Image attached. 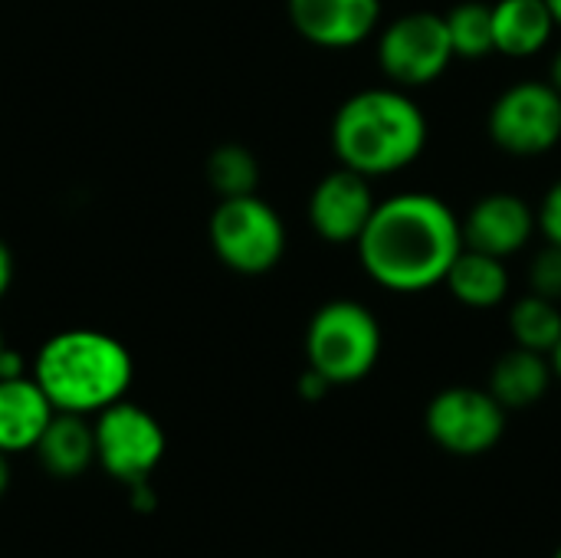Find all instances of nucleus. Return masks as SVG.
I'll list each match as a JSON object with an SVG mask.
<instances>
[{
	"instance_id": "nucleus-15",
	"label": "nucleus",
	"mask_w": 561,
	"mask_h": 558,
	"mask_svg": "<svg viewBox=\"0 0 561 558\" xmlns=\"http://www.w3.org/2000/svg\"><path fill=\"white\" fill-rule=\"evenodd\" d=\"M33 454L53 477H82L95 464V431L85 421V414L56 411Z\"/></svg>"
},
{
	"instance_id": "nucleus-4",
	"label": "nucleus",
	"mask_w": 561,
	"mask_h": 558,
	"mask_svg": "<svg viewBox=\"0 0 561 558\" xmlns=\"http://www.w3.org/2000/svg\"><path fill=\"white\" fill-rule=\"evenodd\" d=\"M381 322L355 299H332L316 309L306 329V362L335 385L368 378L381 358Z\"/></svg>"
},
{
	"instance_id": "nucleus-25",
	"label": "nucleus",
	"mask_w": 561,
	"mask_h": 558,
	"mask_svg": "<svg viewBox=\"0 0 561 558\" xmlns=\"http://www.w3.org/2000/svg\"><path fill=\"white\" fill-rule=\"evenodd\" d=\"M26 372H30L26 368V358L16 349L3 345V352H0V378H23Z\"/></svg>"
},
{
	"instance_id": "nucleus-29",
	"label": "nucleus",
	"mask_w": 561,
	"mask_h": 558,
	"mask_svg": "<svg viewBox=\"0 0 561 558\" xmlns=\"http://www.w3.org/2000/svg\"><path fill=\"white\" fill-rule=\"evenodd\" d=\"M549 358H552V372H556V378H561V342L556 345V352H552Z\"/></svg>"
},
{
	"instance_id": "nucleus-30",
	"label": "nucleus",
	"mask_w": 561,
	"mask_h": 558,
	"mask_svg": "<svg viewBox=\"0 0 561 558\" xmlns=\"http://www.w3.org/2000/svg\"><path fill=\"white\" fill-rule=\"evenodd\" d=\"M549 3V10H552V16H556V23H559L561 30V0H546Z\"/></svg>"
},
{
	"instance_id": "nucleus-1",
	"label": "nucleus",
	"mask_w": 561,
	"mask_h": 558,
	"mask_svg": "<svg viewBox=\"0 0 561 558\" xmlns=\"http://www.w3.org/2000/svg\"><path fill=\"white\" fill-rule=\"evenodd\" d=\"M355 250L371 283L391 293H424L447 280L463 250V227L440 197L404 191L378 201Z\"/></svg>"
},
{
	"instance_id": "nucleus-3",
	"label": "nucleus",
	"mask_w": 561,
	"mask_h": 558,
	"mask_svg": "<svg viewBox=\"0 0 561 558\" xmlns=\"http://www.w3.org/2000/svg\"><path fill=\"white\" fill-rule=\"evenodd\" d=\"M30 375L56 411L89 418L128 395L135 362L131 352L108 332L62 329L39 345Z\"/></svg>"
},
{
	"instance_id": "nucleus-27",
	"label": "nucleus",
	"mask_w": 561,
	"mask_h": 558,
	"mask_svg": "<svg viewBox=\"0 0 561 558\" xmlns=\"http://www.w3.org/2000/svg\"><path fill=\"white\" fill-rule=\"evenodd\" d=\"M549 82L561 92V49L552 56V66H549Z\"/></svg>"
},
{
	"instance_id": "nucleus-14",
	"label": "nucleus",
	"mask_w": 561,
	"mask_h": 558,
	"mask_svg": "<svg viewBox=\"0 0 561 558\" xmlns=\"http://www.w3.org/2000/svg\"><path fill=\"white\" fill-rule=\"evenodd\" d=\"M559 30L546 0H496L493 3V39L496 53L529 59L542 53Z\"/></svg>"
},
{
	"instance_id": "nucleus-31",
	"label": "nucleus",
	"mask_w": 561,
	"mask_h": 558,
	"mask_svg": "<svg viewBox=\"0 0 561 558\" xmlns=\"http://www.w3.org/2000/svg\"><path fill=\"white\" fill-rule=\"evenodd\" d=\"M3 345H7V342H3V332H0V352H3Z\"/></svg>"
},
{
	"instance_id": "nucleus-11",
	"label": "nucleus",
	"mask_w": 561,
	"mask_h": 558,
	"mask_svg": "<svg viewBox=\"0 0 561 558\" xmlns=\"http://www.w3.org/2000/svg\"><path fill=\"white\" fill-rule=\"evenodd\" d=\"M460 227H463V247L500 257V260H510L519 250H526L533 234L539 230L536 210L519 194H510V191L480 197L460 217Z\"/></svg>"
},
{
	"instance_id": "nucleus-13",
	"label": "nucleus",
	"mask_w": 561,
	"mask_h": 558,
	"mask_svg": "<svg viewBox=\"0 0 561 558\" xmlns=\"http://www.w3.org/2000/svg\"><path fill=\"white\" fill-rule=\"evenodd\" d=\"M53 414L56 408L33 375L0 378V451L7 457L33 451Z\"/></svg>"
},
{
	"instance_id": "nucleus-24",
	"label": "nucleus",
	"mask_w": 561,
	"mask_h": 558,
	"mask_svg": "<svg viewBox=\"0 0 561 558\" xmlns=\"http://www.w3.org/2000/svg\"><path fill=\"white\" fill-rule=\"evenodd\" d=\"M128 500H131V506H135L138 513H151V510L158 506V497H154V490H151V480L131 483V487H128Z\"/></svg>"
},
{
	"instance_id": "nucleus-22",
	"label": "nucleus",
	"mask_w": 561,
	"mask_h": 558,
	"mask_svg": "<svg viewBox=\"0 0 561 558\" xmlns=\"http://www.w3.org/2000/svg\"><path fill=\"white\" fill-rule=\"evenodd\" d=\"M536 224L546 243H559L561 247V178L542 194V204L536 210Z\"/></svg>"
},
{
	"instance_id": "nucleus-17",
	"label": "nucleus",
	"mask_w": 561,
	"mask_h": 558,
	"mask_svg": "<svg viewBox=\"0 0 561 558\" xmlns=\"http://www.w3.org/2000/svg\"><path fill=\"white\" fill-rule=\"evenodd\" d=\"M444 286L457 303L470 309H496L510 299V266L500 257L463 247Z\"/></svg>"
},
{
	"instance_id": "nucleus-28",
	"label": "nucleus",
	"mask_w": 561,
	"mask_h": 558,
	"mask_svg": "<svg viewBox=\"0 0 561 558\" xmlns=\"http://www.w3.org/2000/svg\"><path fill=\"white\" fill-rule=\"evenodd\" d=\"M7 487H10V464H7V454L0 451V497L7 493Z\"/></svg>"
},
{
	"instance_id": "nucleus-19",
	"label": "nucleus",
	"mask_w": 561,
	"mask_h": 558,
	"mask_svg": "<svg viewBox=\"0 0 561 558\" xmlns=\"http://www.w3.org/2000/svg\"><path fill=\"white\" fill-rule=\"evenodd\" d=\"M450 46L457 59H486L496 53L493 39V3L486 0H460L444 13Z\"/></svg>"
},
{
	"instance_id": "nucleus-9",
	"label": "nucleus",
	"mask_w": 561,
	"mask_h": 558,
	"mask_svg": "<svg viewBox=\"0 0 561 558\" xmlns=\"http://www.w3.org/2000/svg\"><path fill=\"white\" fill-rule=\"evenodd\" d=\"M506 408L486 388L454 385L431 398L424 428L437 447L457 457H480L493 451L506 434Z\"/></svg>"
},
{
	"instance_id": "nucleus-16",
	"label": "nucleus",
	"mask_w": 561,
	"mask_h": 558,
	"mask_svg": "<svg viewBox=\"0 0 561 558\" xmlns=\"http://www.w3.org/2000/svg\"><path fill=\"white\" fill-rule=\"evenodd\" d=\"M552 378H556V372H552L549 355L516 345V349L503 352L500 362L493 365L490 391L506 411H523L546 398V391L552 388Z\"/></svg>"
},
{
	"instance_id": "nucleus-26",
	"label": "nucleus",
	"mask_w": 561,
	"mask_h": 558,
	"mask_svg": "<svg viewBox=\"0 0 561 558\" xmlns=\"http://www.w3.org/2000/svg\"><path fill=\"white\" fill-rule=\"evenodd\" d=\"M10 283H13V253H10V247L0 240V299L10 293Z\"/></svg>"
},
{
	"instance_id": "nucleus-6",
	"label": "nucleus",
	"mask_w": 561,
	"mask_h": 558,
	"mask_svg": "<svg viewBox=\"0 0 561 558\" xmlns=\"http://www.w3.org/2000/svg\"><path fill=\"white\" fill-rule=\"evenodd\" d=\"M454 46L444 13L414 10L391 20L378 36V66L398 89H424L454 62Z\"/></svg>"
},
{
	"instance_id": "nucleus-32",
	"label": "nucleus",
	"mask_w": 561,
	"mask_h": 558,
	"mask_svg": "<svg viewBox=\"0 0 561 558\" xmlns=\"http://www.w3.org/2000/svg\"><path fill=\"white\" fill-rule=\"evenodd\" d=\"M552 558H561V549H559V553H556V556H552Z\"/></svg>"
},
{
	"instance_id": "nucleus-8",
	"label": "nucleus",
	"mask_w": 561,
	"mask_h": 558,
	"mask_svg": "<svg viewBox=\"0 0 561 558\" xmlns=\"http://www.w3.org/2000/svg\"><path fill=\"white\" fill-rule=\"evenodd\" d=\"M486 128L493 145L506 155H546L561 141V92L549 79H523L496 95Z\"/></svg>"
},
{
	"instance_id": "nucleus-23",
	"label": "nucleus",
	"mask_w": 561,
	"mask_h": 558,
	"mask_svg": "<svg viewBox=\"0 0 561 558\" xmlns=\"http://www.w3.org/2000/svg\"><path fill=\"white\" fill-rule=\"evenodd\" d=\"M329 388H332V382H329L325 375H319L316 368H309V365H306V372H302L299 382H296V391H299V398H306V401H322V398L329 395Z\"/></svg>"
},
{
	"instance_id": "nucleus-7",
	"label": "nucleus",
	"mask_w": 561,
	"mask_h": 558,
	"mask_svg": "<svg viewBox=\"0 0 561 558\" xmlns=\"http://www.w3.org/2000/svg\"><path fill=\"white\" fill-rule=\"evenodd\" d=\"M92 431H95V464H102V470L125 487L138 480H151V474L164 460L168 451L164 428L141 405H131L125 398L108 405L105 411L95 414Z\"/></svg>"
},
{
	"instance_id": "nucleus-10",
	"label": "nucleus",
	"mask_w": 561,
	"mask_h": 558,
	"mask_svg": "<svg viewBox=\"0 0 561 558\" xmlns=\"http://www.w3.org/2000/svg\"><path fill=\"white\" fill-rule=\"evenodd\" d=\"M378 207V197L371 191V178L335 168L329 171L309 194V224L312 230L335 247H355L362 230L368 227L371 214Z\"/></svg>"
},
{
	"instance_id": "nucleus-12",
	"label": "nucleus",
	"mask_w": 561,
	"mask_h": 558,
	"mask_svg": "<svg viewBox=\"0 0 561 558\" xmlns=\"http://www.w3.org/2000/svg\"><path fill=\"white\" fill-rule=\"evenodd\" d=\"M293 30L322 49H352L375 36L381 0H286Z\"/></svg>"
},
{
	"instance_id": "nucleus-21",
	"label": "nucleus",
	"mask_w": 561,
	"mask_h": 558,
	"mask_svg": "<svg viewBox=\"0 0 561 558\" xmlns=\"http://www.w3.org/2000/svg\"><path fill=\"white\" fill-rule=\"evenodd\" d=\"M529 293H539L546 299L561 303V247L559 243H542L536 257L529 260Z\"/></svg>"
},
{
	"instance_id": "nucleus-18",
	"label": "nucleus",
	"mask_w": 561,
	"mask_h": 558,
	"mask_svg": "<svg viewBox=\"0 0 561 558\" xmlns=\"http://www.w3.org/2000/svg\"><path fill=\"white\" fill-rule=\"evenodd\" d=\"M510 332L519 349L552 355L561 342V303L526 293L510 306Z\"/></svg>"
},
{
	"instance_id": "nucleus-2",
	"label": "nucleus",
	"mask_w": 561,
	"mask_h": 558,
	"mask_svg": "<svg viewBox=\"0 0 561 558\" xmlns=\"http://www.w3.org/2000/svg\"><path fill=\"white\" fill-rule=\"evenodd\" d=\"M424 109L408 89L378 86L348 95L332 118V151L342 168L365 178H388L411 168L427 148Z\"/></svg>"
},
{
	"instance_id": "nucleus-5",
	"label": "nucleus",
	"mask_w": 561,
	"mask_h": 558,
	"mask_svg": "<svg viewBox=\"0 0 561 558\" xmlns=\"http://www.w3.org/2000/svg\"><path fill=\"white\" fill-rule=\"evenodd\" d=\"M217 260L240 276H263L286 253V224L260 194L220 197L207 224Z\"/></svg>"
},
{
	"instance_id": "nucleus-20",
	"label": "nucleus",
	"mask_w": 561,
	"mask_h": 558,
	"mask_svg": "<svg viewBox=\"0 0 561 558\" xmlns=\"http://www.w3.org/2000/svg\"><path fill=\"white\" fill-rule=\"evenodd\" d=\"M207 181L217 197H243L260 187V161L247 145L227 141L207 155Z\"/></svg>"
}]
</instances>
